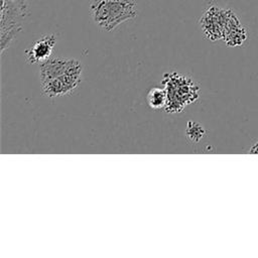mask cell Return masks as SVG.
Returning <instances> with one entry per match:
<instances>
[{
    "label": "cell",
    "instance_id": "obj_1",
    "mask_svg": "<svg viewBox=\"0 0 258 258\" xmlns=\"http://www.w3.org/2000/svg\"><path fill=\"white\" fill-rule=\"evenodd\" d=\"M82 76L83 64L75 58L50 56L39 63L41 91L49 98L74 92L81 84Z\"/></svg>",
    "mask_w": 258,
    "mask_h": 258
},
{
    "label": "cell",
    "instance_id": "obj_3",
    "mask_svg": "<svg viewBox=\"0 0 258 258\" xmlns=\"http://www.w3.org/2000/svg\"><path fill=\"white\" fill-rule=\"evenodd\" d=\"M163 85L167 93L165 110L169 113L180 112L199 97V87L195 82L176 73L165 74Z\"/></svg>",
    "mask_w": 258,
    "mask_h": 258
},
{
    "label": "cell",
    "instance_id": "obj_4",
    "mask_svg": "<svg viewBox=\"0 0 258 258\" xmlns=\"http://www.w3.org/2000/svg\"><path fill=\"white\" fill-rule=\"evenodd\" d=\"M228 9H222L215 5L209 7L200 19L201 27L205 35L212 41L223 39Z\"/></svg>",
    "mask_w": 258,
    "mask_h": 258
},
{
    "label": "cell",
    "instance_id": "obj_10",
    "mask_svg": "<svg viewBox=\"0 0 258 258\" xmlns=\"http://www.w3.org/2000/svg\"><path fill=\"white\" fill-rule=\"evenodd\" d=\"M249 153H251V154H258V141L251 146V148L249 150Z\"/></svg>",
    "mask_w": 258,
    "mask_h": 258
},
{
    "label": "cell",
    "instance_id": "obj_9",
    "mask_svg": "<svg viewBox=\"0 0 258 258\" xmlns=\"http://www.w3.org/2000/svg\"><path fill=\"white\" fill-rule=\"evenodd\" d=\"M9 2H12L16 4L18 7H20L25 13L28 14V7H29V0H6Z\"/></svg>",
    "mask_w": 258,
    "mask_h": 258
},
{
    "label": "cell",
    "instance_id": "obj_5",
    "mask_svg": "<svg viewBox=\"0 0 258 258\" xmlns=\"http://www.w3.org/2000/svg\"><path fill=\"white\" fill-rule=\"evenodd\" d=\"M55 43L56 37L54 34L43 35L24 51L26 60L29 63H40L48 59L51 56Z\"/></svg>",
    "mask_w": 258,
    "mask_h": 258
},
{
    "label": "cell",
    "instance_id": "obj_8",
    "mask_svg": "<svg viewBox=\"0 0 258 258\" xmlns=\"http://www.w3.org/2000/svg\"><path fill=\"white\" fill-rule=\"evenodd\" d=\"M206 134V129L199 123H196L194 121H188L185 135L186 137L192 141V142H199Z\"/></svg>",
    "mask_w": 258,
    "mask_h": 258
},
{
    "label": "cell",
    "instance_id": "obj_6",
    "mask_svg": "<svg viewBox=\"0 0 258 258\" xmlns=\"http://www.w3.org/2000/svg\"><path fill=\"white\" fill-rule=\"evenodd\" d=\"M247 39V30L241 24L236 14L228 9L226 23L224 27L223 40L228 46L241 45Z\"/></svg>",
    "mask_w": 258,
    "mask_h": 258
},
{
    "label": "cell",
    "instance_id": "obj_2",
    "mask_svg": "<svg viewBox=\"0 0 258 258\" xmlns=\"http://www.w3.org/2000/svg\"><path fill=\"white\" fill-rule=\"evenodd\" d=\"M90 10L94 22L106 31L115 29L119 24L137 15L134 0H93Z\"/></svg>",
    "mask_w": 258,
    "mask_h": 258
},
{
    "label": "cell",
    "instance_id": "obj_7",
    "mask_svg": "<svg viewBox=\"0 0 258 258\" xmlns=\"http://www.w3.org/2000/svg\"><path fill=\"white\" fill-rule=\"evenodd\" d=\"M147 103L152 109L165 108L167 103V93L164 88H152L147 94Z\"/></svg>",
    "mask_w": 258,
    "mask_h": 258
}]
</instances>
